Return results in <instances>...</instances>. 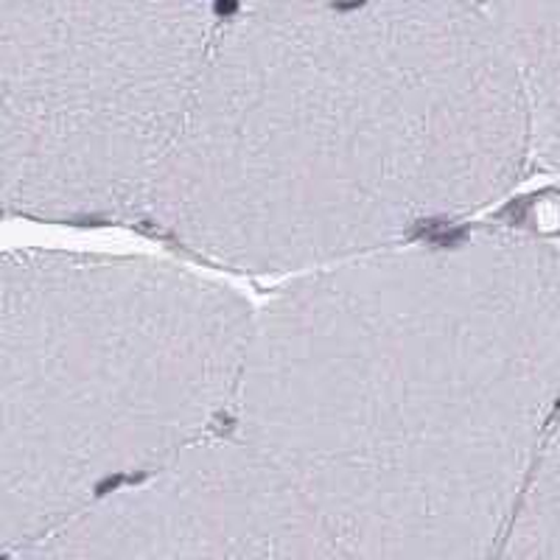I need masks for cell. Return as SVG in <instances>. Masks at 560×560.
<instances>
[{"label":"cell","instance_id":"1","mask_svg":"<svg viewBox=\"0 0 560 560\" xmlns=\"http://www.w3.org/2000/svg\"><path fill=\"white\" fill-rule=\"evenodd\" d=\"M558 407L560 244L471 222L289 278L255 308L230 429L325 558H493Z\"/></svg>","mask_w":560,"mask_h":560},{"label":"cell","instance_id":"2","mask_svg":"<svg viewBox=\"0 0 560 560\" xmlns=\"http://www.w3.org/2000/svg\"><path fill=\"white\" fill-rule=\"evenodd\" d=\"M529 166L485 0L236 9L138 224L208 267L294 278L463 224Z\"/></svg>","mask_w":560,"mask_h":560},{"label":"cell","instance_id":"3","mask_svg":"<svg viewBox=\"0 0 560 560\" xmlns=\"http://www.w3.org/2000/svg\"><path fill=\"white\" fill-rule=\"evenodd\" d=\"M255 308L154 255L12 249L0 264V555L230 427Z\"/></svg>","mask_w":560,"mask_h":560},{"label":"cell","instance_id":"4","mask_svg":"<svg viewBox=\"0 0 560 560\" xmlns=\"http://www.w3.org/2000/svg\"><path fill=\"white\" fill-rule=\"evenodd\" d=\"M224 0H0V202L140 222L202 84Z\"/></svg>","mask_w":560,"mask_h":560},{"label":"cell","instance_id":"5","mask_svg":"<svg viewBox=\"0 0 560 560\" xmlns=\"http://www.w3.org/2000/svg\"><path fill=\"white\" fill-rule=\"evenodd\" d=\"M325 558L278 465L230 427L121 485L18 560Z\"/></svg>","mask_w":560,"mask_h":560},{"label":"cell","instance_id":"6","mask_svg":"<svg viewBox=\"0 0 560 560\" xmlns=\"http://www.w3.org/2000/svg\"><path fill=\"white\" fill-rule=\"evenodd\" d=\"M524 90L533 163L560 174V0H485Z\"/></svg>","mask_w":560,"mask_h":560},{"label":"cell","instance_id":"7","mask_svg":"<svg viewBox=\"0 0 560 560\" xmlns=\"http://www.w3.org/2000/svg\"><path fill=\"white\" fill-rule=\"evenodd\" d=\"M502 558L560 560V407L524 482Z\"/></svg>","mask_w":560,"mask_h":560},{"label":"cell","instance_id":"8","mask_svg":"<svg viewBox=\"0 0 560 560\" xmlns=\"http://www.w3.org/2000/svg\"><path fill=\"white\" fill-rule=\"evenodd\" d=\"M236 9L247 12H303V9H328L359 3V0H230Z\"/></svg>","mask_w":560,"mask_h":560}]
</instances>
